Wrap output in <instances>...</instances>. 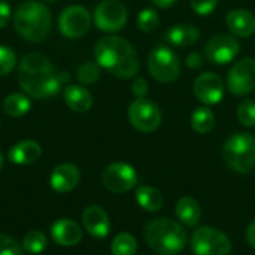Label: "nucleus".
I'll use <instances>...</instances> for the list:
<instances>
[{"label":"nucleus","instance_id":"f257e3e1","mask_svg":"<svg viewBox=\"0 0 255 255\" xmlns=\"http://www.w3.org/2000/svg\"><path fill=\"white\" fill-rule=\"evenodd\" d=\"M69 81L70 75L67 72H57L54 64L37 52L27 54L18 64L19 87L24 94L33 99L52 97Z\"/></svg>","mask_w":255,"mask_h":255},{"label":"nucleus","instance_id":"f03ea898","mask_svg":"<svg viewBox=\"0 0 255 255\" xmlns=\"http://www.w3.org/2000/svg\"><path fill=\"white\" fill-rule=\"evenodd\" d=\"M96 63L117 78L127 79L137 73L139 57L131 43L118 36L102 37L94 48Z\"/></svg>","mask_w":255,"mask_h":255},{"label":"nucleus","instance_id":"7ed1b4c3","mask_svg":"<svg viewBox=\"0 0 255 255\" xmlns=\"http://www.w3.org/2000/svg\"><path fill=\"white\" fill-rule=\"evenodd\" d=\"M16 33L28 42H42L51 30V12L45 3L27 0L18 6L13 15Z\"/></svg>","mask_w":255,"mask_h":255},{"label":"nucleus","instance_id":"20e7f679","mask_svg":"<svg viewBox=\"0 0 255 255\" xmlns=\"http://www.w3.org/2000/svg\"><path fill=\"white\" fill-rule=\"evenodd\" d=\"M145 241L157 254L176 255L187 247V233L176 221L157 218L146 226Z\"/></svg>","mask_w":255,"mask_h":255},{"label":"nucleus","instance_id":"39448f33","mask_svg":"<svg viewBox=\"0 0 255 255\" xmlns=\"http://www.w3.org/2000/svg\"><path fill=\"white\" fill-rule=\"evenodd\" d=\"M227 166L238 173H250L255 167V137L250 133H236L227 139L223 149Z\"/></svg>","mask_w":255,"mask_h":255},{"label":"nucleus","instance_id":"423d86ee","mask_svg":"<svg viewBox=\"0 0 255 255\" xmlns=\"http://www.w3.org/2000/svg\"><path fill=\"white\" fill-rule=\"evenodd\" d=\"M148 69L152 78L158 82H173L181 73V61L178 55L167 46L154 48L148 55Z\"/></svg>","mask_w":255,"mask_h":255},{"label":"nucleus","instance_id":"0eeeda50","mask_svg":"<svg viewBox=\"0 0 255 255\" xmlns=\"http://www.w3.org/2000/svg\"><path fill=\"white\" fill-rule=\"evenodd\" d=\"M191 250L196 255H229L232 242L214 227H199L191 236Z\"/></svg>","mask_w":255,"mask_h":255},{"label":"nucleus","instance_id":"6e6552de","mask_svg":"<svg viewBox=\"0 0 255 255\" xmlns=\"http://www.w3.org/2000/svg\"><path fill=\"white\" fill-rule=\"evenodd\" d=\"M128 120L136 130L142 133H151L160 127L161 112L154 102L146 99H136L128 106Z\"/></svg>","mask_w":255,"mask_h":255},{"label":"nucleus","instance_id":"1a4fd4ad","mask_svg":"<svg viewBox=\"0 0 255 255\" xmlns=\"http://www.w3.org/2000/svg\"><path fill=\"white\" fill-rule=\"evenodd\" d=\"M91 27V13L81 4L67 6L58 16V28L69 39L82 37Z\"/></svg>","mask_w":255,"mask_h":255},{"label":"nucleus","instance_id":"9d476101","mask_svg":"<svg viewBox=\"0 0 255 255\" xmlns=\"http://www.w3.org/2000/svg\"><path fill=\"white\" fill-rule=\"evenodd\" d=\"M102 184L112 193H127L137 184V173L127 163H112L102 173Z\"/></svg>","mask_w":255,"mask_h":255},{"label":"nucleus","instance_id":"9b49d317","mask_svg":"<svg viewBox=\"0 0 255 255\" xmlns=\"http://www.w3.org/2000/svg\"><path fill=\"white\" fill-rule=\"evenodd\" d=\"M127 22V9L118 0H103L94 10V24L103 31H118Z\"/></svg>","mask_w":255,"mask_h":255},{"label":"nucleus","instance_id":"f8f14e48","mask_svg":"<svg viewBox=\"0 0 255 255\" xmlns=\"http://www.w3.org/2000/svg\"><path fill=\"white\" fill-rule=\"evenodd\" d=\"M227 87L235 96L250 94L255 88V60H239L227 76Z\"/></svg>","mask_w":255,"mask_h":255},{"label":"nucleus","instance_id":"ddd939ff","mask_svg":"<svg viewBox=\"0 0 255 255\" xmlns=\"http://www.w3.org/2000/svg\"><path fill=\"white\" fill-rule=\"evenodd\" d=\"M239 42L232 34H215L212 36L206 46L205 55L214 64H227L236 58L239 54Z\"/></svg>","mask_w":255,"mask_h":255},{"label":"nucleus","instance_id":"4468645a","mask_svg":"<svg viewBox=\"0 0 255 255\" xmlns=\"http://www.w3.org/2000/svg\"><path fill=\"white\" fill-rule=\"evenodd\" d=\"M193 90H194V96L206 106L220 103L224 96L223 79L218 75L209 72L202 73L196 78Z\"/></svg>","mask_w":255,"mask_h":255},{"label":"nucleus","instance_id":"2eb2a0df","mask_svg":"<svg viewBox=\"0 0 255 255\" xmlns=\"http://www.w3.org/2000/svg\"><path fill=\"white\" fill-rule=\"evenodd\" d=\"M79 181H81V172L72 163H61L55 166L49 178V184L52 190L57 193H69L75 190Z\"/></svg>","mask_w":255,"mask_h":255},{"label":"nucleus","instance_id":"dca6fc26","mask_svg":"<svg viewBox=\"0 0 255 255\" xmlns=\"http://www.w3.org/2000/svg\"><path fill=\"white\" fill-rule=\"evenodd\" d=\"M82 224L85 230L96 239H105L111 232V221L103 208L91 205L82 214Z\"/></svg>","mask_w":255,"mask_h":255},{"label":"nucleus","instance_id":"f3484780","mask_svg":"<svg viewBox=\"0 0 255 255\" xmlns=\"http://www.w3.org/2000/svg\"><path fill=\"white\" fill-rule=\"evenodd\" d=\"M51 236L61 247H75L82 241V230L75 221L61 218L51 226Z\"/></svg>","mask_w":255,"mask_h":255},{"label":"nucleus","instance_id":"a211bd4d","mask_svg":"<svg viewBox=\"0 0 255 255\" xmlns=\"http://www.w3.org/2000/svg\"><path fill=\"white\" fill-rule=\"evenodd\" d=\"M40 155H42V148L36 140H21L15 143L7 152L9 160L18 166L33 164L40 158Z\"/></svg>","mask_w":255,"mask_h":255},{"label":"nucleus","instance_id":"6ab92c4d","mask_svg":"<svg viewBox=\"0 0 255 255\" xmlns=\"http://www.w3.org/2000/svg\"><path fill=\"white\" fill-rule=\"evenodd\" d=\"M227 27L235 36L250 37L255 31V16L247 9H235L226 18Z\"/></svg>","mask_w":255,"mask_h":255},{"label":"nucleus","instance_id":"aec40b11","mask_svg":"<svg viewBox=\"0 0 255 255\" xmlns=\"http://www.w3.org/2000/svg\"><path fill=\"white\" fill-rule=\"evenodd\" d=\"M64 102L67 108H70L75 112H87L93 106V96L91 93L78 84H67L63 91Z\"/></svg>","mask_w":255,"mask_h":255},{"label":"nucleus","instance_id":"412c9836","mask_svg":"<svg viewBox=\"0 0 255 255\" xmlns=\"http://www.w3.org/2000/svg\"><path fill=\"white\" fill-rule=\"evenodd\" d=\"M167 40L175 45V46H191L193 43H196L200 37V31L196 25L184 22V24H178L172 28L167 30L166 33Z\"/></svg>","mask_w":255,"mask_h":255},{"label":"nucleus","instance_id":"4be33fe9","mask_svg":"<svg viewBox=\"0 0 255 255\" xmlns=\"http://www.w3.org/2000/svg\"><path fill=\"white\" fill-rule=\"evenodd\" d=\"M176 217L181 223H184L188 227H194L199 224L200 217H202V209L200 205L196 199L185 196L181 197L176 203Z\"/></svg>","mask_w":255,"mask_h":255},{"label":"nucleus","instance_id":"5701e85b","mask_svg":"<svg viewBox=\"0 0 255 255\" xmlns=\"http://www.w3.org/2000/svg\"><path fill=\"white\" fill-rule=\"evenodd\" d=\"M136 200H137L139 206L148 212H157L163 206L161 193L157 188L149 187V185H140L136 190Z\"/></svg>","mask_w":255,"mask_h":255},{"label":"nucleus","instance_id":"b1692460","mask_svg":"<svg viewBox=\"0 0 255 255\" xmlns=\"http://www.w3.org/2000/svg\"><path fill=\"white\" fill-rule=\"evenodd\" d=\"M30 108H31V102L27 97V94L22 93H12L6 96V99L3 100V111L6 115L12 118H19L25 115L30 111Z\"/></svg>","mask_w":255,"mask_h":255},{"label":"nucleus","instance_id":"393cba45","mask_svg":"<svg viewBox=\"0 0 255 255\" xmlns=\"http://www.w3.org/2000/svg\"><path fill=\"white\" fill-rule=\"evenodd\" d=\"M215 126V115L208 106L197 108L191 115V127L200 134L209 133Z\"/></svg>","mask_w":255,"mask_h":255},{"label":"nucleus","instance_id":"a878e982","mask_svg":"<svg viewBox=\"0 0 255 255\" xmlns=\"http://www.w3.org/2000/svg\"><path fill=\"white\" fill-rule=\"evenodd\" d=\"M137 251V242L130 233H120L114 238L111 245L112 255H134Z\"/></svg>","mask_w":255,"mask_h":255},{"label":"nucleus","instance_id":"bb28decb","mask_svg":"<svg viewBox=\"0 0 255 255\" xmlns=\"http://www.w3.org/2000/svg\"><path fill=\"white\" fill-rule=\"evenodd\" d=\"M22 250L28 254H40L46 250L48 247V239L43 232L40 230H33L27 233L22 239Z\"/></svg>","mask_w":255,"mask_h":255},{"label":"nucleus","instance_id":"cd10ccee","mask_svg":"<svg viewBox=\"0 0 255 255\" xmlns=\"http://www.w3.org/2000/svg\"><path fill=\"white\" fill-rule=\"evenodd\" d=\"M100 75H102V67L97 63H93V61L81 64L78 67V70H76V79L82 85L96 84L100 79Z\"/></svg>","mask_w":255,"mask_h":255},{"label":"nucleus","instance_id":"c85d7f7f","mask_svg":"<svg viewBox=\"0 0 255 255\" xmlns=\"http://www.w3.org/2000/svg\"><path fill=\"white\" fill-rule=\"evenodd\" d=\"M158 21H160V16H158L157 10L146 7L137 16V27L145 33H151L158 27Z\"/></svg>","mask_w":255,"mask_h":255},{"label":"nucleus","instance_id":"c756f323","mask_svg":"<svg viewBox=\"0 0 255 255\" xmlns=\"http://www.w3.org/2000/svg\"><path fill=\"white\" fill-rule=\"evenodd\" d=\"M238 120L245 127H254L255 126V102L245 99L239 108H238Z\"/></svg>","mask_w":255,"mask_h":255},{"label":"nucleus","instance_id":"7c9ffc66","mask_svg":"<svg viewBox=\"0 0 255 255\" xmlns=\"http://www.w3.org/2000/svg\"><path fill=\"white\" fill-rule=\"evenodd\" d=\"M16 66V54L4 45H0V76H4Z\"/></svg>","mask_w":255,"mask_h":255},{"label":"nucleus","instance_id":"2f4dec72","mask_svg":"<svg viewBox=\"0 0 255 255\" xmlns=\"http://www.w3.org/2000/svg\"><path fill=\"white\" fill-rule=\"evenodd\" d=\"M0 255H22V248L15 239L0 233Z\"/></svg>","mask_w":255,"mask_h":255},{"label":"nucleus","instance_id":"473e14b6","mask_svg":"<svg viewBox=\"0 0 255 255\" xmlns=\"http://www.w3.org/2000/svg\"><path fill=\"white\" fill-rule=\"evenodd\" d=\"M193 10L199 15H211L218 6V0H190Z\"/></svg>","mask_w":255,"mask_h":255},{"label":"nucleus","instance_id":"72a5a7b5","mask_svg":"<svg viewBox=\"0 0 255 255\" xmlns=\"http://www.w3.org/2000/svg\"><path fill=\"white\" fill-rule=\"evenodd\" d=\"M131 93L136 99H145L148 94V82L143 78H136L131 82Z\"/></svg>","mask_w":255,"mask_h":255},{"label":"nucleus","instance_id":"f704fd0d","mask_svg":"<svg viewBox=\"0 0 255 255\" xmlns=\"http://www.w3.org/2000/svg\"><path fill=\"white\" fill-rule=\"evenodd\" d=\"M10 6L7 1L0 0V28H4L9 24L10 19Z\"/></svg>","mask_w":255,"mask_h":255},{"label":"nucleus","instance_id":"c9c22d12","mask_svg":"<svg viewBox=\"0 0 255 255\" xmlns=\"http://www.w3.org/2000/svg\"><path fill=\"white\" fill-rule=\"evenodd\" d=\"M185 64H187L190 69H199V67L203 64V57H202V54H199V52H191V54L187 57Z\"/></svg>","mask_w":255,"mask_h":255},{"label":"nucleus","instance_id":"e433bc0d","mask_svg":"<svg viewBox=\"0 0 255 255\" xmlns=\"http://www.w3.org/2000/svg\"><path fill=\"white\" fill-rule=\"evenodd\" d=\"M247 241H248V244L255 250V221L248 227V230H247Z\"/></svg>","mask_w":255,"mask_h":255},{"label":"nucleus","instance_id":"4c0bfd02","mask_svg":"<svg viewBox=\"0 0 255 255\" xmlns=\"http://www.w3.org/2000/svg\"><path fill=\"white\" fill-rule=\"evenodd\" d=\"M155 6H158V7H163V9H166V7H170L172 4H175L176 3V0H151Z\"/></svg>","mask_w":255,"mask_h":255},{"label":"nucleus","instance_id":"58836bf2","mask_svg":"<svg viewBox=\"0 0 255 255\" xmlns=\"http://www.w3.org/2000/svg\"><path fill=\"white\" fill-rule=\"evenodd\" d=\"M1 167H3V154L0 152V170H1Z\"/></svg>","mask_w":255,"mask_h":255},{"label":"nucleus","instance_id":"ea45409f","mask_svg":"<svg viewBox=\"0 0 255 255\" xmlns=\"http://www.w3.org/2000/svg\"><path fill=\"white\" fill-rule=\"evenodd\" d=\"M45 1H57V0H45Z\"/></svg>","mask_w":255,"mask_h":255}]
</instances>
